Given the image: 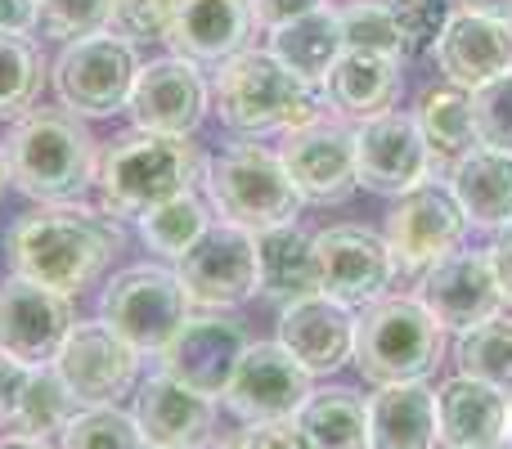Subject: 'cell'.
<instances>
[{
    "label": "cell",
    "mask_w": 512,
    "mask_h": 449,
    "mask_svg": "<svg viewBox=\"0 0 512 449\" xmlns=\"http://www.w3.org/2000/svg\"><path fill=\"white\" fill-rule=\"evenodd\" d=\"M117 252H122V229L113 216L77 203L41 207L9 229L14 274L50 292H63V297L95 283Z\"/></svg>",
    "instance_id": "6da1fadb"
},
{
    "label": "cell",
    "mask_w": 512,
    "mask_h": 449,
    "mask_svg": "<svg viewBox=\"0 0 512 449\" xmlns=\"http://www.w3.org/2000/svg\"><path fill=\"white\" fill-rule=\"evenodd\" d=\"M5 167L18 194L36 203H77L99 176V144L68 108H32L5 135Z\"/></svg>",
    "instance_id": "7a4b0ae2"
},
{
    "label": "cell",
    "mask_w": 512,
    "mask_h": 449,
    "mask_svg": "<svg viewBox=\"0 0 512 449\" xmlns=\"http://www.w3.org/2000/svg\"><path fill=\"white\" fill-rule=\"evenodd\" d=\"M212 108L239 135H274L324 117V86L297 77L270 50H239L234 59L216 63Z\"/></svg>",
    "instance_id": "3957f363"
},
{
    "label": "cell",
    "mask_w": 512,
    "mask_h": 449,
    "mask_svg": "<svg viewBox=\"0 0 512 449\" xmlns=\"http://www.w3.org/2000/svg\"><path fill=\"white\" fill-rule=\"evenodd\" d=\"M198 171H203V162L189 140L131 131L108 144V153L99 158V203L113 221H140L153 207L189 194Z\"/></svg>",
    "instance_id": "277c9868"
},
{
    "label": "cell",
    "mask_w": 512,
    "mask_h": 449,
    "mask_svg": "<svg viewBox=\"0 0 512 449\" xmlns=\"http://www.w3.org/2000/svg\"><path fill=\"white\" fill-rule=\"evenodd\" d=\"M445 360V328L427 315L418 297H382L355 315L351 364L373 387L427 382Z\"/></svg>",
    "instance_id": "5b68a950"
},
{
    "label": "cell",
    "mask_w": 512,
    "mask_h": 449,
    "mask_svg": "<svg viewBox=\"0 0 512 449\" xmlns=\"http://www.w3.org/2000/svg\"><path fill=\"white\" fill-rule=\"evenodd\" d=\"M203 189H207V207L221 221L243 225L252 234L274 225H292L301 216V207H306L301 194L292 189L279 153L261 149V144H234V149L207 158Z\"/></svg>",
    "instance_id": "8992f818"
},
{
    "label": "cell",
    "mask_w": 512,
    "mask_h": 449,
    "mask_svg": "<svg viewBox=\"0 0 512 449\" xmlns=\"http://www.w3.org/2000/svg\"><path fill=\"white\" fill-rule=\"evenodd\" d=\"M99 319L140 355H162L171 337L180 333V324L189 319V301L176 270H167V265H131V270L113 274V283L104 288Z\"/></svg>",
    "instance_id": "52a82bcc"
},
{
    "label": "cell",
    "mask_w": 512,
    "mask_h": 449,
    "mask_svg": "<svg viewBox=\"0 0 512 449\" xmlns=\"http://www.w3.org/2000/svg\"><path fill=\"white\" fill-rule=\"evenodd\" d=\"M54 95L77 117H113L126 113V99L140 77V54L131 41L104 32H90L81 41H68L54 59Z\"/></svg>",
    "instance_id": "ba28073f"
},
{
    "label": "cell",
    "mask_w": 512,
    "mask_h": 449,
    "mask_svg": "<svg viewBox=\"0 0 512 449\" xmlns=\"http://www.w3.org/2000/svg\"><path fill=\"white\" fill-rule=\"evenodd\" d=\"M176 279L189 306L239 310L256 297V234L230 221H212V229L176 261Z\"/></svg>",
    "instance_id": "9c48e42d"
},
{
    "label": "cell",
    "mask_w": 512,
    "mask_h": 449,
    "mask_svg": "<svg viewBox=\"0 0 512 449\" xmlns=\"http://www.w3.org/2000/svg\"><path fill=\"white\" fill-rule=\"evenodd\" d=\"M319 292L342 301L346 310H364L382 301L396 283V256L387 238L369 225H328L315 234Z\"/></svg>",
    "instance_id": "30bf717a"
},
{
    "label": "cell",
    "mask_w": 512,
    "mask_h": 449,
    "mask_svg": "<svg viewBox=\"0 0 512 449\" xmlns=\"http://www.w3.org/2000/svg\"><path fill=\"white\" fill-rule=\"evenodd\" d=\"M279 162L288 171L301 203L315 207H342L360 189L355 180V126L337 117H315V122L283 131Z\"/></svg>",
    "instance_id": "8fae6325"
},
{
    "label": "cell",
    "mask_w": 512,
    "mask_h": 449,
    "mask_svg": "<svg viewBox=\"0 0 512 449\" xmlns=\"http://www.w3.org/2000/svg\"><path fill=\"white\" fill-rule=\"evenodd\" d=\"M432 167L436 158L427 149L423 131H418L414 113L387 108V113L355 126V180L369 194L400 198L409 189L427 185Z\"/></svg>",
    "instance_id": "7c38bea8"
},
{
    "label": "cell",
    "mask_w": 512,
    "mask_h": 449,
    "mask_svg": "<svg viewBox=\"0 0 512 449\" xmlns=\"http://www.w3.org/2000/svg\"><path fill=\"white\" fill-rule=\"evenodd\" d=\"M140 360L144 355L99 319V324H72L68 342L54 355V373L81 409H99L131 396L140 382Z\"/></svg>",
    "instance_id": "4fadbf2b"
},
{
    "label": "cell",
    "mask_w": 512,
    "mask_h": 449,
    "mask_svg": "<svg viewBox=\"0 0 512 449\" xmlns=\"http://www.w3.org/2000/svg\"><path fill=\"white\" fill-rule=\"evenodd\" d=\"M418 301L427 315L445 328V333H468L472 324L499 315L504 310V292H499L495 265H490L486 247H454L441 261H432L418 274Z\"/></svg>",
    "instance_id": "5bb4252c"
},
{
    "label": "cell",
    "mask_w": 512,
    "mask_h": 449,
    "mask_svg": "<svg viewBox=\"0 0 512 449\" xmlns=\"http://www.w3.org/2000/svg\"><path fill=\"white\" fill-rule=\"evenodd\" d=\"M207 108H212V86L198 72V63L180 59V54H162V59L140 63L135 90L126 99L135 131L180 135V140L203 126Z\"/></svg>",
    "instance_id": "9a60e30c"
},
{
    "label": "cell",
    "mask_w": 512,
    "mask_h": 449,
    "mask_svg": "<svg viewBox=\"0 0 512 449\" xmlns=\"http://www.w3.org/2000/svg\"><path fill=\"white\" fill-rule=\"evenodd\" d=\"M310 373L279 342H248L221 405L239 423H288L310 396Z\"/></svg>",
    "instance_id": "2e32d148"
},
{
    "label": "cell",
    "mask_w": 512,
    "mask_h": 449,
    "mask_svg": "<svg viewBox=\"0 0 512 449\" xmlns=\"http://www.w3.org/2000/svg\"><path fill=\"white\" fill-rule=\"evenodd\" d=\"M248 342L252 337H248V328H243V319L225 315V310L189 315L185 324H180V333L167 342V351H162V373L185 382L198 396L221 400L234 378V364L248 351Z\"/></svg>",
    "instance_id": "e0dca14e"
},
{
    "label": "cell",
    "mask_w": 512,
    "mask_h": 449,
    "mask_svg": "<svg viewBox=\"0 0 512 449\" xmlns=\"http://www.w3.org/2000/svg\"><path fill=\"white\" fill-rule=\"evenodd\" d=\"M72 324V297L50 292L41 283L27 279H5L0 288V355L27 364V369H45L54 364L59 346L68 342Z\"/></svg>",
    "instance_id": "ac0fdd59"
},
{
    "label": "cell",
    "mask_w": 512,
    "mask_h": 449,
    "mask_svg": "<svg viewBox=\"0 0 512 449\" xmlns=\"http://www.w3.org/2000/svg\"><path fill=\"white\" fill-rule=\"evenodd\" d=\"M463 229H468V221H463L454 194L427 180V185L396 198L382 238H387L391 256H396V270L423 274L432 261H441L445 252H454L463 243Z\"/></svg>",
    "instance_id": "d6986e66"
},
{
    "label": "cell",
    "mask_w": 512,
    "mask_h": 449,
    "mask_svg": "<svg viewBox=\"0 0 512 449\" xmlns=\"http://www.w3.org/2000/svg\"><path fill=\"white\" fill-rule=\"evenodd\" d=\"M279 346L310 378H333L355 355V310L324 292L279 306Z\"/></svg>",
    "instance_id": "ffe728a7"
},
{
    "label": "cell",
    "mask_w": 512,
    "mask_h": 449,
    "mask_svg": "<svg viewBox=\"0 0 512 449\" xmlns=\"http://www.w3.org/2000/svg\"><path fill=\"white\" fill-rule=\"evenodd\" d=\"M135 423L149 449H207L216 432V400L198 396L167 373H153L140 382Z\"/></svg>",
    "instance_id": "44dd1931"
},
{
    "label": "cell",
    "mask_w": 512,
    "mask_h": 449,
    "mask_svg": "<svg viewBox=\"0 0 512 449\" xmlns=\"http://www.w3.org/2000/svg\"><path fill=\"white\" fill-rule=\"evenodd\" d=\"M436 68L450 86L459 90H481L486 81L512 72V23L472 14V9H454L445 36L436 41Z\"/></svg>",
    "instance_id": "7402d4cb"
},
{
    "label": "cell",
    "mask_w": 512,
    "mask_h": 449,
    "mask_svg": "<svg viewBox=\"0 0 512 449\" xmlns=\"http://www.w3.org/2000/svg\"><path fill=\"white\" fill-rule=\"evenodd\" d=\"M436 427L445 449H504L508 391L454 373L436 387Z\"/></svg>",
    "instance_id": "603a6c76"
},
{
    "label": "cell",
    "mask_w": 512,
    "mask_h": 449,
    "mask_svg": "<svg viewBox=\"0 0 512 449\" xmlns=\"http://www.w3.org/2000/svg\"><path fill=\"white\" fill-rule=\"evenodd\" d=\"M252 27L248 0H180L167 45L189 63H225L248 50Z\"/></svg>",
    "instance_id": "cb8c5ba5"
},
{
    "label": "cell",
    "mask_w": 512,
    "mask_h": 449,
    "mask_svg": "<svg viewBox=\"0 0 512 449\" xmlns=\"http://www.w3.org/2000/svg\"><path fill=\"white\" fill-rule=\"evenodd\" d=\"M445 189L454 194L463 221L472 229H499L512 225V153L490 149V144H472L463 158L450 162V180Z\"/></svg>",
    "instance_id": "d4e9b609"
},
{
    "label": "cell",
    "mask_w": 512,
    "mask_h": 449,
    "mask_svg": "<svg viewBox=\"0 0 512 449\" xmlns=\"http://www.w3.org/2000/svg\"><path fill=\"white\" fill-rule=\"evenodd\" d=\"M396 99L400 59H387V54L342 50V59L324 77V104L337 117H351V122H369V117L387 113V108H396Z\"/></svg>",
    "instance_id": "484cf974"
},
{
    "label": "cell",
    "mask_w": 512,
    "mask_h": 449,
    "mask_svg": "<svg viewBox=\"0 0 512 449\" xmlns=\"http://www.w3.org/2000/svg\"><path fill=\"white\" fill-rule=\"evenodd\" d=\"M256 292L274 306H292L301 297L319 292L315 270V234H306L297 221L274 225L256 234Z\"/></svg>",
    "instance_id": "4316f807"
},
{
    "label": "cell",
    "mask_w": 512,
    "mask_h": 449,
    "mask_svg": "<svg viewBox=\"0 0 512 449\" xmlns=\"http://www.w3.org/2000/svg\"><path fill=\"white\" fill-rule=\"evenodd\" d=\"M436 391L427 382H396L369 396V449H436Z\"/></svg>",
    "instance_id": "83f0119b"
},
{
    "label": "cell",
    "mask_w": 512,
    "mask_h": 449,
    "mask_svg": "<svg viewBox=\"0 0 512 449\" xmlns=\"http://www.w3.org/2000/svg\"><path fill=\"white\" fill-rule=\"evenodd\" d=\"M292 423L310 449H369V400L351 387L310 391Z\"/></svg>",
    "instance_id": "f1b7e54d"
},
{
    "label": "cell",
    "mask_w": 512,
    "mask_h": 449,
    "mask_svg": "<svg viewBox=\"0 0 512 449\" xmlns=\"http://www.w3.org/2000/svg\"><path fill=\"white\" fill-rule=\"evenodd\" d=\"M342 23H337V9H310V14L292 18V23L274 27L270 32V54L279 63H288L297 77L324 86L328 68L342 59Z\"/></svg>",
    "instance_id": "f546056e"
},
{
    "label": "cell",
    "mask_w": 512,
    "mask_h": 449,
    "mask_svg": "<svg viewBox=\"0 0 512 449\" xmlns=\"http://www.w3.org/2000/svg\"><path fill=\"white\" fill-rule=\"evenodd\" d=\"M418 131H423L427 149L436 162H454L477 144V122H472V95L445 81L441 90H427L423 104L414 113Z\"/></svg>",
    "instance_id": "4dcf8cb0"
},
{
    "label": "cell",
    "mask_w": 512,
    "mask_h": 449,
    "mask_svg": "<svg viewBox=\"0 0 512 449\" xmlns=\"http://www.w3.org/2000/svg\"><path fill=\"white\" fill-rule=\"evenodd\" d=\"M454 364L477 382L512 391V315H490L468 333H454Z\"/></svg>",
    "instance_id": "1f68e13d"
},
{
    "label": "cell",
    "mask_w": 512,
    "mask_h": 449,
    "mask_svg": "<svg viewBox=\"0 0 512 449\" xmlns=\"http://www.w3.org/2000/svg\"><path fill=\"white\" fill-rule=\"evenodd\" d=\"M135 225H140V238L149 252L167 256V261H180V256L212 229V207H207V198H198L194 189H189V194L144 212Z\"/></svg>",
    "instance_id": "d6a6232c"
},
{
    "label": "cell",
    "mask_w": 512,
    "mask_h": 449,
    "mask_svg": "<svg viewBox=\"0 0 512 449\" xmlns=\"http://www.w3.org/2000/svg\"><path fill=\"white\" fill-rule=\"evenodd\" d=\"M81 414V405L72 400V391L63 387V378L54 373V364L45 369H32L27 373V387H23V400H18V418L14 423L23 427V436H63V427Z\"/></svg>",
    "instance_id": "836d02e7"
},
{
    "label": "cell",
    "mask_w": 512,
    "mask_h": 449,
    "mask_svg": "<svg viewBox=\"0 0 512 449\" xmlns=\"http://www.w3.org/2000/svg\"><path fill=\"white\" fill-rule=\"evenodd\" d=\"M45 86V59L27 36L0 32V122H18L36 108Z\"/></svg>",
    "instance_id": "e575fe53"
},
{
    "label": "cell",
    "mask_w": 512,
    "mask_h": 449,
    "mask_svg": "<svg viewBox=\"0 0 512 449\" xmlns=\"http://www.w3.org/2000/svg\"><path fill=\"white\" fill-rule=\"evenodd\" d=\"M337 23H342V45L346 50H364V54H387L400 59V27L391 18L387 0H351V5L337 9Z\"/></svg>",
    "instance_id": "d590c367"
},
{
    "label": "cell",
    "mask_w": 512,
    "mask_h": 449,
    "mask_svg": "<svg viewBox=\"0 0 512 449\" xmlns=\"http://www.w3.org/2000/svg\"><path fill=\"white\" fill-rule=\"evenodd\" d=\"M59 449H144V436L135 414H126L117 405H99V409H81L63 427Z\"/></svg>",
    "instance_id": "8d00e7d4"
},
{
    "label": "cell",
    "mask_w": 512,
    "mask_h": 449,
    "mask_svg": "<svg viewBox=\"0 0 512 449\" xmlns=\"http://www.w3.org/2000/svg\"><path fill=\"white\" fill-rule=\"evenodd\" d=\"M387 5L400 27V54H405V59L432 54L454 18V0H387Z\"/></svg>",
    "instance_id": "74e56055"
},
{
    "label": "cell",
    "mask_w": 512,
    "mask_h": 449,
    "mask_svg": "<svg viewBox=\"0 0 512 449\" xmlns=\"http://www.w3.org/2000/svg\"><path fill=\"white\" fill-rule=\"evenodd\" d=\"M108 5L113 0H36V27H41V36L68 45L90 32H104Z\"/></svg>",
    "instance_id": "f35d334b"
},
{
    "label": "cell",
    "mask_w": 512,
    "mask_h": 449,
    "mask_svg": "<svg viewBox=\"0 0 512 449\" xmlns=\"http://www.w3.org/2000/svg\"><path fill=\"white\" fill-rule=\"evenodd\" d=\"M180 0H113L108 5V32L122 41H167L171 18H176Z\"/></svg>",
    "instance_id": "ab89813d"
},
{
    "label": "cell",
    "mask_w": 512,
    "mask_h": 449,
    "mask_svg": "<svg viewBox=\"0 0 512 449\" xmlns=\"http://www.w3.org/2000/svg\"><path fill=\"white\" fill-rule=\"evenodd\" d=\"M472 122H477V144L512 153V72L472 90Z\"/></svg>",
    "instance_id": "60d3db41"
},
{
    "label": "cell",
    "mask_w": 512,
    "mask_h": 449,
    "mask_svg": "<svg viewBox=\"0 0 512 449\" xmlns=\"http://www.w3.org/2000/svg\"><path fill=\"white\" fill-rule=\"evenodd\" d=\"M221 449H310V445L288 418V423H243L239 432L225 436Z\"/></svg>",
    "instance_id": "b9f144b4"
},
{
    "label": "cell",
    "mask_w": 512,
    "mask_h": 449,
    "mask_svg": "<svg viewBox=\"0 0 512 449\" xmlns=\"http://www.w3.org/2000/svg\"><path fill=\"white\" fill-rule=\"evenodd\" d=\"M328 0H248L252 9V23L265 27V32H274V27L292 23V18L310 14V9H324Z\"/></svg>",
    "instance_id": "7bdbcfd3"
},
{
    "label": "cell",
    "mask_w": 512,
    "mask_h": 449,
    "mask_svg": "<svg viewBox=\"0 0 512 449\" xmlns=\"http://www.w3.org/2000/svg\"><path fill=\"white\" fill-rule=\"evenodd\" d=\"M27 373H32L27 364H18V360H9V355H0V427L18 418V400H23Z\"/></svg>",
    "instance_id": "ee69618b"
},
{
    "label": "cell",
    "mask_w": 512,
    "mask_h": 449,
    "mask_svg": "<svg viewBox=\"0 0 512 449\" xmlns=\"http://www.w3.org/2000/svg\"><path fill=\"white\" fill-rule=\"evenodd\" d=\"M486 252H490V265H495V279H499V292H504V306H512V225L499 229L495 243H490Z\"/></svg>",
    "instance_id": "f6af8a7d"
},
{
    "label": "cell",
    "mask_w": 512,
    "mask_h": 449,
    "mask_svg": "<svg viewBox=\"0 0 512 449\" xmlns=\"http://www.w3.org/2000/svg\"><path fill=\"white\" fill-rule=\"evenodd\" d=\"M36 27V0H0V32L27 36Z\"/></svg>",
    "instance_id": "bcb514c9"
},
{
    "label": "cell",
    "mask_w": 512,
    "mask_h": 449,
    "mask_svg": "<svg viewBox=\"0 0 512 449\" xmlns=\"http://www.w3.org/2000/svg\"><path fill=\"white\" fill-rule=\"evenodd\" d=\"M463 9L472 14H486V18H499V23H512V0H459Z\"/></svg>",
    "instance_id": "7dc6e473"
},
{
    "label": "cell",
    "mask_w": 512,
    "mask_h": 449,
    "mask_svg": "<svg viewBox=\"0 0 512 449\" xmlns=\"http://www.w3.org/2000/svg\"><path fill=\"white\" fill-rule=\"evenodd\" d=\"M0 449H50V441H41V436H5Z\"/></svg>",
    "instance_id": "c3c4849f"
},
{
    "label": "cell",
    "mask_w": 512,
    "mask_h": 449,
    "mask_svg": "<svg viewBox=\"0 0 512 449\" xmlns=\"http://www.w3.org/2000/svg\"><path fill=\"white\" fill-rule=\"evenodd\" d=\"M504 449H512V391H508V432H504Z\"/></svg>",
    "instance_id": "681fc988"
},
{
    "label": "cell",
    "mask_w": 512,
    "mask_h": 449,
    "mask_svg": "<svg viewBox=\"0 0 512 449\" xmlns=\"http://www.w3.org/2000/svg\"><path fill=\"white\" fill-rule=\"evenodd\" d=\"M5 180H9V167H5V153H0V194H5Z\"/></svg>",
    "instance_id": "f907efd6"
},
{
    "label": "cell",
    "mask_w": 512,
    "mask_h": 449,
    "mask_svg": "<svg viewBox=\"0 0 512 449\" xmlns=\"http://www.w3.org/2000/svg\"><path fill=\"white\" fill-rule=\"evenodd\" d=\"M144 449H149V445H144Z\"/></svg>",
    "instance_id": "816d5d0a"
}]
</instances>
